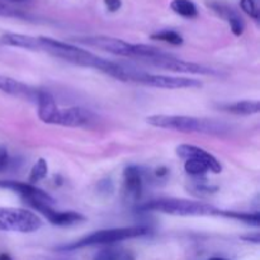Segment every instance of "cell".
Wrapping results in <instances>:
<instances>
[{"mask_svg": "<svg viewBox=\"0 0 260 260\" xmlns=\"http://www.w3.org/2000/svg\"><path fill=\"white\" fill-rule=\"evenodd\" d=\"M38 41H40L41 51H45L55 57L62 58L74 65L93 68L121 81H123L124 76H126V66L99 57V56L91 53L90 51L83 50L75 45L53 40L50 37H38Z\"/></svg>", "mask_w": 260, "mask_h": 260, "instance_id": "cell-1", "label": "cell"}, {"mask_svg": "<svg viewBox=\"0 0 260 260\" xmlns=\"http://www.w3.org/2000/svg\"><path fill=\"white\" fill-rule=\"evenodd\" d=\"M146 122L157 128L172 129V131L185 132V134L196 132V134L203 135H225L230 131V127L223 122L192 116L155 114V116L147 117Z\"/></svg>", "mask_w": 260, "mask_h": 260, "instance_id": "cell-2", "label": "cell"}, {"mask_svg": "<svg viewBox=\"0 0 260 260\" xmlns=\"http://www.w3.org/2000/svg\"><path fill=\"white\" fill-rule=\"evenodd\" d=\"M76 41L83 45L95 47L98 50H103L106 52L112 53L116 56H122V57H131L140 58L142 61L150 60V58L161 57L168 52L160 50V48L154 47L150 45H144V43H128L123 40L114 37H108V36H88V37H79Z\"/></svg>", "mask_w": 260, "mask_h": 260, "instance_id": "cell-3", "label": "cell"}, {"mask_svg": "<svg viewBox=\"0 0 260 260\" xmlns=\"http://www.w3.org/2000/svg\"><path fill=\"white\" fill-rule=\"evenodd\" d=\"M137 210L144 211V212H160L172 216H184V217H202V216L221 215L220 210L208 205V203L183 200V198L152 200L139 206Z\"/></svg>", "mask_w": 260, "mask_h": 260, "instance_id": "cell-4", "label": "cell"}, {"mask_svg": "<svg viewBox=\"0 0 260 260\" xmlns=\"http://www.w3.org/2000/svg\"><path fill=\"white\" fill-rule=\"evenodd\" d=\"M150 233V229L145 226H129V228L119 229H108V230L95 231L85 238L80 239L79 241L58 248V250H75V249L86 248V246L95 245H109V244L119 243V241L128 240V239L141 238Z\"/></svg>", "mask_w": 260, "mask_h": 260, "instance_id": "cell-5", "label": "cell"}, {"mask_svg": "<svg viewBox=\"0 0 260 260\" xmlns=\"http://www.w3.org/2000/svg\"><path fill=\"white\" fill-rule=\"evenodd\" d=\"M42 225V220L30 211L0 207V231L29 234L40 230Z\"/></svg>", "mask_w": 260, "mask_h": 260, "instance_id": "cell-6", "label": "cell"}, {"mask_svg": "<svg viewBox=\"0 0 260 260\" xmlns=\"http://www.w3.org/2000/svg\"><path fill=\"white\" fill-rule=\"evenodd\" d=\"M126 81L160 89H192L202 86V83L200 80H196V79L160 75V74L157 75V74L144 73V71L136 70V69H129Z\"/></svg>", "mask_w": 260, "mask_h": 260, "instance_id": "cell-7", "label": "cell"}, {"mask_svg": "<svg viewBox=\"0 0 260 260\" xmlns=\"http://www.w3.org/2000/svg\"><path fill=\"white\" fill-rule=\"evenodd\" d=\"M145 62L150 63V65L155 66V68L174 71V73L194 74V75H218V74H220L218 70L208 68V66L180 60V58L173 56L172 53H168V55L161 56V57L150 58V60H146Z\"/></svg>", "mask_w": 260, "mask_h": 260, "instance_id": "cell-8", "label": "cell"}, {"mask_svg": "<svg viewBox=\"0 0 260 260\" xmlns=\"http://www.w3.org/2000/svg\"><path fill=\"white\" fill-rule=\"evenodd\" d=\"M0 188L13 190L17 194H19L23 200L27 201L30 207L36 205L52 206L55 203V200L50 194L43 192L40 188L35 187L33 184H29V183L15 182V180H0Z\"/></svg>", "mask_w": 260, "mask_h": 260, "instance_id": "cell-9", "label": "cell"}, {"mask_svg": "<svg viewBox=\"0 0 260 260\" xmlns=\"http://www.w3.org/2000/svg\"><path fill=\"white\" fill-rule=\"evenodd\" d=\"M94 121V114L88 109L80 107L58 108L52 124L63 127H84L89 126Z\"/></svg>", "mask_w": 260, "mask_h": 260, "instance_id": "cell-10", "label": "cell"}, {"mask_svg": "<svg viewBox=\"0 0 260 260\" xmlns=\"http://www.w3.org/2000/svg\"><path fill=\"white\" fill-rule=\"evenodd\" d=\"M33 208L56 226H71L85 220L83 215L75 211H55L52 206L47 205H36L33 206Z\"/></svg>", "mask_w": 260, "mask_h": 260, "instance_id": "cell-11", "label": "cell"}, {"mask_svg": "<svg viewBox=\"0 0 260 260\" xmlns=\"http://www.w3.org/2000/svg\"><path fill=\"white\" fill-rule=\"evenodd\" d=\"M177 154L178 156L184 160L196 159L200 160V161H203L208 167L210 172L215 173V174H218V173L222 172V165H221V162L213 155H211L210 152H207L206 150L201 149L198 146L185 144L179 145L177 147Z\"/></svg>", "mask_w": 260, "mask_h": 260, "instance_id": "cell-12", "label": "cell"}, {"mask_svg": "<svg viewBox=\"0 0 260 260\" xmlns=\"http://www.w3.org/2000/svg\"><path fill=\"white\" fill-rule=\"evenodd\" d=\"M0 91L17 96V98L24 99V101L35 102V103L38 95V89L32 88V86L27 85L22 81L15 80V79L5 75H0Z\"/></svg>", "mask_w": 260, "mask_h": 260, "instance_id": "cell-13", "label": "cell"}, {"mask_svg": "<svg viewBox=\"0 0 260 260\" xmlns=\"http://www.w3.org/2000/svg\"><path fill=\"white\" fill-rule=\"evenodd\" d=\"M144 187V175L136 165H129L123 173V193L127 201H137L141 197Z\"/></svg>", "mask_w": 260, "mask_h": 260, "instance_id": "cell-14", "label": "cell"}, {"mask_svg": "<svg viewBox=\"0 0 260 260\" xmlns=\"http://www.w3.org/2000/svg\"><path fill=\"white\" fill-rule=\"evenodd\" d=\"M36 103L38 106V117H40L41 121L43 123L52 124L56 113L58 111V107L56 104L52 94L47 90H41V89H38V95Z\"/></svg>", "mask_w": 260, "mask_h": 260, "instance_id": "cell-15", "label": "cell"}, {"mask_svg": "<svg viewBox=\"0 0 260 260\" xmlns=\"http://www.w3.org/2000/svg\"><path fill=\"white\" fill-rule=\"evenodd\" d=\"M0 43H3V45L5 46L25 48V50L30 51H41L38 37L20 35V33H4V35L0 37Z\"/></svg>", "mask_w": 260, "mask_h": 260, "instance_id": "cell-16", "label": "cell"}, {"mask_svg": "<svg viewBox=\"0 0 260 260\" xmlns=\"http://www.w3.org/2000/svg\"><path fill=\"white\" fill-rule=\"evenodd\" d=\"M222 111L228 113L236 114V116H251L258 114L260 112L259 101H239L235 103H226L218 106Z\"/></svg>", "mask_w": 260, "mask_h": 260, "instance_id": "cell-17", "label": "cell"}, {"mask_svg": "<svg viewBox=\"0 0 260 260\" xmlns=\"http://www.w3.org/2000/svg\"><path fill=\"white\" fill-rule=\"evenodd\" d=\"M170 8L178 15L188 19H192L198 15V8L192 0H172Z\"/></svg>", "mask_w": 260, "mask_h": 260, "instance_id": "cell-18", "label": "cell"}, {"mask_svg": "<svg viewBox=\"0 0 260 260\" xmlns=\"http://www.w3.org/2000/svg\"><path fill=\"white\" fill-rule=\"evenodd\" d=\"M220 216H225V217L234 218V220L241 221V222L246 223V225H251L258 228L260 225V215L259 212H235V211H221Z\"/></svg>", "mask_w": 260, "mask_h": 260, "instance_id": "cell-19", "label": "cell"}, {"mask_svg": "<svg viewBox=\"0 0 260 260\" xmlns=\"http://www.w3.org/2000/svg\"><path fill=\"white\" fill-rule=\"evenodd\" d=\"M152 40L156 41H161V42L169 43V45L173 46H180L183 43V37L175 30H170V29H165V30H160V32L154 33L151 35Z\"/></svg>", "mask_w": 260, "mask_h": 260, "instance_id": "cell-20", "label": "cell"}, {"mask_svg": "<svg viewBox=\"0 0 260 260\" xmlns=\"http://www.w3.org/2000/svg\"><path fill=\"white\" fill-rule=\"evenodd\" d=\"M184 169L188 174L192 175V177H196V178L203 177L206 173L210 172V169H208V167L205 164V162L200 161V160H196V159L185 160Z\"/></svg>", "mask_w": 260, "mask_h": 260, "instance_id": "cell-21", "label": "cell"}, {"mask_svg": "<svg viewBox=\"0 0 260 260\" xmlns=\"http://www.w3.org/2000/svg\"><path fill=\"white\" fill-rule=\"evenodd\" d=\"M47 172H48V167H47V162H46V160L38 159L37 162L33 165L32 170H30L29 184H35V183L45 179L46 175H47Z\"/></svg>", "mask_w": 260, "mask_h": 260, "instance_id": "cell-22", "label": "cell"}, {"mask_svg": "<svg viewBox=\"0 0 260 260\" xmlns=\"http://www.w3.org/2000/svg\"><path fill=\"white\" fill-rule=\"evenodd\" d=\"M240 7L249 17L258 22L260 18L259 0H240Z\"/></svg>", "mask_w": 260, "mask_h": 260, "instance_id": "cell-23", "label": "cell"}, {"mask_svg": "<svg viewBox=\"0 0 260 260\" xmlns=\"http://www.w3.org/2000/svg\"><path fill=\"white\" fill-rule=\"evenodd\" d=\"M226 20H228L229 24H230L231 32H233L234 35L235 36L243 35L244 30H245V23H244L243 18H241L238 13L234 12L233 14L229 15V18Z\"/></svg>", "mask_w": 260, "mask_h": 260, "instance_id": "cell-24", "label": "cell"}, {"mask_svg": "<svg viewBox=\"0 0 260 260\" xmlns=\"http://www.w3.org/2000/svg\"><path fill=\"white\" fill-rule=\"evenodd\" d=\"M122 251L116 248H106L99 251L93 260H118L121 258Z\"/></svg>", "mask_w": 260, "mask_h": 260, "instance_id": "cell-25", "label": "cell"}, {"mask_svg": "<svg viewBox=\"0 0 260 260\" xmlns=\"http://www.w3.org/2000/svg\"><path fill=\"white\" fill-rule=\"evenodd\" d=\"M193 193L198 196H208V194H212L217 190V187H210V185H206L205 183H196L192 187Z\"/></svg>", "mask_w": 260, "mask_h": 260, "instance_id": "cell-26", "label": "cell"}, {"mask_svg": "<svg viewBox=\"0 0 260 260\" xmlns=\"http://www.w3.org/2000/svg\"><path fill=\"white\" fill-rule=\"evenodd\" d=\"M10 157L8 154V150L5 147L0 146V173L5 172L9 168Z\"/></svg>", "mask_w": 260, "mask_h": 260, "instance_id": "cell-27", "label": "cell"}, {"mask_svg": "<svg viewBox=\"0 0 260 260\" xmlns=\"http://www.w3.org/2000/svg\"><path fill=\"white\" fill-rule=\"evenodd\" d=\"M107 10L111 13L118 12L122 7V0H103Z\"/></svg>", "mask_w": 260, "mask_h": 260, "instance_id": "cell-28", "label": "cell"}, {"mask_svg": "<svg viewBox=\"0 0 260 260\" xmlns=\"http://www.w3.org/2000/svg\"><path fill=\"white\" fill-rule=\"evenodd\" d=\"M243 239H245V240H249V241L253 240L255 244L259 243V235H258V234H255L254 236H244Z\"/></svg>", "mask_w": 260, "mask_h": 260, "instance_id": "cell-29", "label": "cell"}, {"mask_svg": "<svg viewBox=\"0 0 260 260\" xmlns=\"http://www.w3.org/2000/svg\"><path fill=\"white\" fill-rule=\"evenodd\" d=\"M118 260H135V258H134V255H132V254L122 253L121 258H119Z\"/></svg>", "mask_w": 260, "mask_h": 260, "instance_id": "cell-30", "label": "cell"}, {"mask_svg": "<svg viewBox=\"0 0 260 260\" xmlns=\"http://www.w3.org/2000/svg\"><path fill=\"white\" fill-rule=\"evenodd\" d=\"M2 2H7V3H25V2H29V0H2Z\"/></svg>", "mask_w": 260, "mask_h": 260, "instance_id": "cell-31", "label": "cell"}, {"mask_svg": "<svg viewBox=\"0 0 260 260\" xmlns=\"http://www.w3.org/2000/svg\"><path fill=\"white\" fill-rule=\"evenodd\" d=\"M0 260H13L8 254H0Z\"/></svg>", "mask_w": 260, "mask_h": 260, "instance_id": "cell-32", "label": "cell"}, {"mask_svg": "<svg viewBox=\"0 0 260 260\" xmlns=\"http://www.w3.org/2000/svg\"><path fill=\"white\" fill-rule=\"evenodd\" d=\"M208 260H229V259H225V258H211Z\"/></svg>", "mask_w": 260, "mask_h": 260, "instance_id": "cell-33", "label": "cell"}]
</instances>
